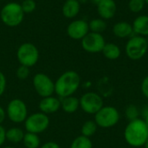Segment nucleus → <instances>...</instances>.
I'll return each instance as SVG.
<instances>
[{
	"label": "nucleus",
	"mask_w": 148,
	"mask_h": 148,
	"mask_svg": "<svg viewBox=\"0 0 148 148\" xmlns=\"http://www.w3.org/2000/svg\"><path fill=\"white\" fill-rule=\"evenodd\" d=\"M40 148H61L60 147V146L57 144V143H56V142H54V141H49V142H47V143H45V144H43L42 147Z\"/></svg>",
	"instance_id": "2f4dec72"
},
{
	"label": "nucleus",
	"mask_w": 148,
	"mask_h": 148,
	"mask_svg": "<svg viewBox=\"0 0 148 148\" xmlns=\"http://www.w3.org/2000/svg\"><path fill=\"white\" fill-rule=\"evenodd\" d=\"M24 136L23 131L19 127H11L6 131V140L13 144L23 141Z\"/></svg>",
	"instance_id": "aec40b11"
},
{
	"label": "nucleus",
	"mask_w": 148,
	"mask_h": 148,
	"mask_svg": "<svg viewBox=\"0 0 148 148\" xmlns=\"http://www.w3.org/2000/svg\"><path fill=\"white\" fill-rule=\"evenodd\" d=\"M143 147H144V148H148V139H147V140L146 141V143L144 144V146H143Z\"/></svg>",
	"instance_id": "e433bc0d"
},
{
	"label": "nucleus",
	"mask_w": 148,
	"mask_h": 148,
	"mask_svg": "<svg viewBox=\"0 0 148 148\" xmlns=\"http://www.w3.org/2000/svg\"><path fill=\"white\" fill-rule=\"evenodd\" d=\"M61 108L68 114H73L80 108V100L75 96H68L61 98Z\"/></svg>",
	"instance_id": "f3484780"
},
{
	"label": "nucleus",
	"mask_w": 148,
	"mask_h": 148,
	"mask_svg": "<svg viewBox=\"0 0 148 148\" xmlns=\"http://www.w3.org/2000/svg\"><path fill=\"white\" fill-rule=\"evenodd\" d=\"M81 10V4L78 0H66L62 7V15L66 18L75 17Z\"/></svg>",
	"instance_id": "2eb2a0df"
},
{
	"label": "nucleus",
	"mask_w": 148,
	"mask_h": 148,
	"mask_svg": "<svg viewBox=\"0 0 148 148\" xmlns=\"http://www.w3.org/2000/svg\"><path fill=\"white\" fill-rule=\"evenodd\" d=\"M7 116L14 123H22L28 117L27 106L20 99L11 100L7 106Z\"/></svg>",
	"instance_id": "9d476101"
},
{
	"label": "nucleus",
	"mask_w": 148,
	"mask_h": 148,
	"mask_svg": "<svg viewBox=\"0 0 148 148\" xmlns=\"http://www.w3.org/2000/svg\"><path fill=\"white\" fill-rule=\"evenodd\" d=\"M5 117H6V113H5L4 109L0 106V125L4 121Z\"/></svg>",
	"instance_id": "473e14b6"
},
{
	"label": "nucleus",
	"mask_w": 148,
	"mask_h": 148,
	"mask_svg": "<svg viewBox=\"0 0 148 148\" xmlns=\"http://www.w3.org/2000/svg\"><path fill=\"white\" fill-rule=\"evenodd\" d=\"M3 148H14V147H3Z\"/></svg>",
	"instance_id": "4c0bfd02"
},
{
	"label": "nucleus",
	"mask_w": 148,
	"mask_h": 148,
	"mask_svg": "<svg viewBox=\"0 0 148 148\" xmlns=\"http://www.w3.org/2000/svg\"><path fill=\"white\" fill-rule=\"evenodd\" d=\"M103 56L108 60H116L121 56V51L118 45L114 43H106L102 49Z\"/></svg>",
	"instance_id": "6ab92c4d"
},
{
	"label": "nucleus",
	"mask_w": 148,
	"mask_h": 148,
	"mask_svg": "<svg viewBox=\"0 0 148 148\" xmlns=\"http://www.w3.org/2000/svg\"><path fill=\"white\" fill-rule=\"evenodd\" d=\"M145 3H146L147 4H148V0H145Z\"/></svg>",
	"instance_id": "58836bf2"
},
{
	"label": "nucleus",
	"mask_w": 148,
	"mask_h": 148,
	"mask_svg": "<svg viewBox=\"0 0 148 148\" xmlns=\"http://www.w3.org/2000/svg\"><path fill=\"white\" fill-rule=\"evenodd\" d=\"M134 33H136L138 36H148V16L142 15L137 16L133 24Z\"/></svg>",
	"instance_id": "dca6fc26"
},
{
	"label": "nucleus",
	"mask_w": 148,
	"mask_h": 148,
	"mask_svg": "<svg viewBox=\"0 0 148 148\" xmlns=\"http://www.w3.org/2000/svg\"><path fill=\"white\" fill-rule=\"evenodd\" d=\"M21 7L24 14H30L35 11L36 8V3L35 0H23L21 3Z\"/></svg>",
	"instance_id": "bb28decb"
},
{
	"label": "nucleus",
	"mask_w": 148,
	"mask_h": 148,
	"mask_svg": "<svg viewBox=\"0 0 148 148\" xmlns=\"http://www.w3.org/2000/svg\"><path fill=\"white\" fill-rule=\"evenodd\" d=\"M143 120H144V121H145V123H146V125H147V128H148V116L145 117V118H143Z\"/></svg>",
	"instance_id": "f704fd0d"
},
{
	"label": "nucleus",
	"mask_w": 148,
	"mask_h": 148,
	"mask_svg": "<svg viewBox=\"0 0 148 148\" xmlns=\"http://www.w3.org/2000/svg\"><path fill=\"white\" fill-rule=\"evenodd\" d=\"M6 84H7L6 77H5L4 74L0 71V96H2L3 95L4 91H5Z\"/></svg>",
	"instance_id": "c756f323"
},
{
	"label": "nucleus",
	"mask_w": 148,
	"mask_h": 148,
	"mask_svg": "<svg viewBox=\"0 0 148 148\" xmlns=\"http://www.w3.org/2000/svg\"><path fill=\"white\" fill-rule=\"evenodd\" d=\"M113 33L120 38H126L134 33L132 24L127 22H119L113 26Z\"/></svg>",
	"instance_id": "a211bd4d"
},
{
	"label": "nucleus",
	"mask_w": 148,
	"mask_h": 148,
	"mask_svg": "<svg viewBox=\"0 0 148 148\" xmlns=\"http://www.w3.org/2000/svg\"><path fill=\"white\" fill-rule=\"evenodd\" d=\"M49 126V118L43 113H35L27 117L24 121V127L27 132L33 134H41Z\"/></svg>",
	"instance_id": "6e6552de"
},
{
	"label": "nucleus",
	"mask_w": 148,
	"mask_h": 148,
	"mask_svg": "<svg viewBox=\"0 0 148 148\" xmlns=\"http://www.w3.org/2000/svg\"><path fill=\"white\" fill-rule=\"evenodd\" d=\"M61 108V100L53 97V96H49L42 98V101L39 102V109L41 110L42 113L45 114H54L57 112Z\"/></svg>",
	"instance_id": "4468645a"
},
{
	"label": "nucleus",
	"mask_w": 148,
	"mask_h": 148,
	"mask_svg": "<svg viewBox=\"0 0 148 148\" xmlns=\"http://www.w3.org/2000/svg\"><path fill=\"white\" fill-rule=\"evenodd\" d=\"M124 139L132 147H141L148 139V128L143 119L128 121L124 130Z\"/></svg>",
	"instance_id": "f257e3e1"
},
{
	"label": "nucleus",
	"mask_w": 148,
	"mask_h": 148,
	"mask_svg": "<svg viewBox=\"0 0 148 148\" xmlns=\"http://www.w3.org/2000/svg\"><path fill=\"white\" fill-rule=\"evenodd\" d=\"M147 44H148V37H147Z\"/></svg>",
	"instance_id": "ea45409f"
},
{
	"label": "nucleus",
	"mask_w": 148,
	"mask_h": 148,
	"mask_svg": "<svg viewBox=\"0 0 148 148\" xmlns=\"http://www.w3.org/2000/svg\"><path fill=\"white\" fill-rule=\"evenodd\" d=\"M141 114H142V117H143V118L148 116V105H146V106L142 108V110H141Z\"/></svg>",
	"instance_id": "72a5a7b5"
},
{
	"label": "nucleus",
	"mask_w": 148,
	"mask_h": 148,
	"mask_svg": "<svg viewBox=\"0 0 148 148\" xmlns=\"http://www.w3.org/2000/svg\"><path fill=\"white\" fill-rule=\"evenodd\" d=\"M140 113L139 108H137V106H135L134 104L128 105L125 110V116L128 121H131L140 118Z\"/></svg>",
	"instance_id": "393cba45"
},
{
	"label": "nucleus",
	"mask_w": 148,
	"mask_h": 148,
	"mask_svg": "<svg viewBox=\"0 0 148 148\" xmlns=\"http://www.w3.org/2000/svg\"><path fill=\"white\" fill-rule=\"evenodd\" d=\"M16 58L20 65L28 68L33 67L39 59L38 49L31 42H24L18 47L16 50Z\"/></svg>",
	"instance_id": "423d86ee"
},
{
	"label": "nucleus",
	"mask_w": 148,
	"mask_h": 148,
	"mask_svg": "<svg viewBox=\"0 0 148 148\" xmlns=\"http://www.w3.org/2000/svg\"><path fill=\"white\" fill-rule=\"evenodd\" d=\"M145 0H129L128 8L134 13L140 12L145 7Z\"/></svg>",
	"instance_id": "a878e982"
},
{
	"label": "nucleus",
	"mask_w": 148,
	"mask_h": 148,
	"mask_svg": "<svg viewBox=\"0 0 148 148\" xmlns=\"http://www.w3.org/2000/svg\"><path fill=\"white\" fill-rule=\"evenodd\" d=\"M81 85V77L74 70H69L62 74L55 82V93L64 98L73 95Z\"/></svg>",
	"instance_id": "f03ea898"
},
{
	"label": "nucleus",
	"mask_w": 148,
	"mask_h": 148,
	"mask_svg": "<svg viewBox=\"0 0 148 148\" xmlns=\"http://www.w3.org/2000/svg\"><path fill=\"white\" fill-rule=\"evenodd\" d=\"M6 140V130L3 127L0 125V147L4 143Z\"/></svg>",
	"instance_id": "7c9ffc66"
},
{
	"label": "nucleus",
	"mask_w": 148,
	"mask_h": 148,
	"mask_svg": "<svg viewBox=\"0 0 148 148\" xmlns=\"http://www.w3.org/2000/svg\"><path fill=\"white\" fill-rule=\"evenodd\" d=\"M70 148H93V143L90 138L80 135L72 141Z\"/></svg>",
	"instance_id": "b1692460"
},
{
	"label": "nucleus",
	"mask_w": 148,
	"mask_h": 148,
	"mask_svg": "<svg viewBox=\"0 0 148 148\" xmlns=\"http://www.w3.org/2000/svg\"><path fill=\"white\" fill-rule=\"evenodd\" d=\"M116 3L114 0H101L97 4V11L101 18L111 19L116 13Z\"/></svg>",
	"instance_id": "ddd939ff"
},
{
	"label": "nucleus",
	"mask_w": 148,
	"mask_h": 148,
	"mask_svg": "<svg viewBox=\"0 0 148 148\" xmlns=\"http://www.w3.org/2000/svg\"><path fill=\"white\" fill-rule=\"evenodd\" d=\"M82 49L88 53H99L101 52L106 42L103 36L100 33L88 32L82 40Z\"/></svg>",
	"instance_id": "9b49d317"
},
{
	"label": "nucleus",
	"mask_w": 148,
	"mask_h": 148,
	"mask_svg": "<svg viewBox=\"0 0 148 148\" xmlns=\"http://www.w3.org/2000/svg\"><path fill=\"white\" fill-rule=\"evenodd\" d=\"M80 100V108L83 112L88 114H95L103 106V98L95 92H88L82 95Z\"/></svg>",
	"instance_id": "0eeeda50"
},
{
	"label": "nucleus",
	"mask_w": 148,
	"mask_h": 148,
	"mask_svg": "<svg viewBox=\"0 0 148 148\" xmlns=\"http://www.w3.org/2000/svg\"><path fill=\"white\" fill-rule=\"evenodd\" d=\"M126 54L131 60L137 61L145 56L148 50L147 39L141 36L131 37L126 44Z\"/></svg>",
	"instance_id": "39448f33"
},
{
	"label": "nucleus",
	"mask_w": 148,
	"mask_h": 148,
	"mask_svg": "<svg viewBox=\"0 0 148 148\" xmlns=\"http://www.w3.org/2000/svg\"><path fill=\"white\" fill-rule=\"evenodd\" d=\"M120 119V112L113 106H103L95 114V121L98 127L104 129L114 127L118 124Z\"/></svg>",
	"instance_id": "20e7f679"
},
{
	"label": "nucleus",
	"mask_w": 148,
	"mask_h": 148,
	"mask_svg": "<svg viewBox=\"0 0 148 148\" xmlns=\"http://www.w3.org/2000/svg\"><path fill=\"white\" fill-rule=\"evenodd\" d=\"M97 128H98V126L95 121H91V120L87 121L82 126V129H81L82 135L88 137V138H90L95 134Z\"/></svg>",
	"instance_id": "4be33fe9"
},
{
	"label": "nucleus",
	"mask_w": 148,
	"mask_h": 148,
	"mask_svg": "<svg viewBox=\"0 0 148 148\" xmlns=\"http://www.w3.org/2000/svg\"><path fill=\"white\" fill-rule=\"evenodd\" d=\"M24 13L22 10L21 3L10 2L3 6L0 11L2 22L8 27L13 28L18 26L23 20Z\"/></svg>",
	"instance_id": "7ed1b4c3"
},
{
	"label": "nucleus",
	"mask_w": 148,
	"mask_h": 148,
	"mask_svg": "<svg viewBox=\"0 0 148 148\" xmlns=\"http://www.w3.org/2000/svg\"><path fill=\"white\" fill-rule=\"evenodd\" d=\"M140 90L142 95L148 100V75L143 79L141 85H140Z\"/></svg>",
	"instance_id": "c85d7f7f"
},
{
	"label": "nucleus",
	"mask_w": 148,
	"mask_h": 148,
	"mask_svg": "<svg viewBox=\"0 0 148 148\" xmlns=\"http://www.w3.org/2000/svg\"><path fill=\"white\" fill-rule=\"evenodd\" d=\"M33 86L38 95L42 98L52 96L55 93V82L49 75L43 73L35 75L33 77Z\"/></svg>",
	"instance_id": "1a4fd4ad"
},
{
	"label": "nucleus",
	"mask_w": 148,
	"mask_h": 148,
	"mask_svg": "<svg viewBox=\"0 0 148 148\" xmlns=\"http://www.w3.org/2000/svg\"><path fill=\"white\" fill-rule=\"evenodd\" d=\"M23 142L26 148H39L40 147V138L36 134L27 132L24 134Z\"/></svg>",
	"instance_id": "412c9836"
},
{
	"label": "nucleus",
	"mask_w": 148,
	"mask_h": 148,
	"mask_svg": "<svg viewBox=\"0 0 148 148\" xmlns=\"http://www.w3.org/2000/svg\"><path fill=\"white\" fill-rule=\"evenodd\" d=\"M29 75V68L20 65L16 69V76L19 80H25Z\"/></svg>",
	"instance_id": "cd10ccee"
},
{
	"label": "nucleus",
	"mask_w": 148,
	"mask_h": 148,
	"mask_svg": "<svg viewBox=\"0 0 148 148\" xmlns=\"http://www.w3.org/2000/svg\"><path fill=\"white\" fill-rule=\"evenodd\" d=\"M89 30L95 33H101L107 28V23L102 18H95L88 23Z\"/></svg>",
	"instance_id": "5701e85b"
},
{
	"label": "nucleus",
	"mask_w": 148,
	"mask_h": 148,
	"mask_svg": "<svg viewBox=\"0 0 148 148\" xmlns=\"http://www.w3.org/2000/svg\"><path fill=\"white\" fill-rule=\"evenodd\" d=\"M88 32V23L82 19L74 20L67 27L68 36L74 40H82Z\"/></svg>",
	"instance_id": "f8f14e48"
},
{
	"label": "nucleus",
	"mask_w": 148,
	"mask_h": 148,
	"mask_svg": "<svg viewBox=\"0 0 148 148\" xmlns=\"http://www.w3.org/2000/svg\"><path fill=\"white\" fill-rule=\"evenodd\" d=\"M91 1H92L93 3H95V4H98V3H100L101 0H91Z\"/></svg>",
	"instance_id": "c9c22d12"
}]
</instances>
